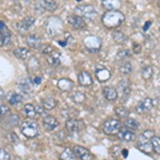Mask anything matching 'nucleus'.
<instances>
[{"instance_id": "412c9836", "label": "nucleus", "mask_w": 160, "mask_h": 160, "mask_svg": "<svg viewBox=\"0 0 160 160\" xmlns=\"http://www.w3.org/2000/svg\"><path fill=\"white\" fill-rule=\"evenodd\" d=\"M102 93H104L105 98L109 100V102H113V100L118 98V91L113 87H106Z\"/></svg>"}, {"instance_id": "c9c22d12", "label": "nucleus", "mask_w": 160, "mask_h": 160, "mask_svg": "<svg viewBox=\"0 0 160 160\" xmlns=\"http://www.w3.org/2000/svg\"><path fill=\"white\" fill-rule=\"evenodd\" d=\"M126 126H127L128 129H138L140 124L138 123V121H136L135 118H127L126 120Z\"/></svg>"}, {"instance_id": "f704fd0d", "label": "nucleus", "mask_w": 160, "mask_h": 160, "mask_svg": "<svg viewBox=\"0 0 160 160\" xmlns=\"http://www.w3.org/2000/svg\"><path fill=\"white\" fill-rule=\"evenodd\" d=\"M153 74H154V71L152 66H145V68L142 69V77L146 80L151 79L152 77H153Z\"/></svg>"}, {"instance_id": "79ce46f5", "label": "nucleus", "mask_w": 160, "mask_h": 160, "mask_svg": "<svg viewBox=\"0 0 160 160\" xmlns=\"http://www.w3.org/2000/svg\"><path fill=\"white\" fill-rule=\"evenodd\" d=\"M73 98L76 102H82L84 100V95L82 94V93H76Z\"/></svg>"}, {"instance_id": "473e14b6", "label": "nucleus", "mask_w": 160, "mask_h": 160, "mask_svg": "<svg viewBox=\"0 0 160 160\" xmlns=\"http://www.w3.org/2000/svg\"><path fill=\"white\" fill-rule=\"evenodd\" d=\"M43 6H44V9L47 10V11H50V12L56 11L57 8H58L57 2L56 1H51V0H46V1H43Z\"/></svg>"}, {"instance_id": "c756f323", "label": "nucleus", "mask_w": 160, "mask_h": 160, "mask_svg": "<svg viewBox=\"0 0 160 160\" xmlns=\"http://www.w3.org/2000/svg\"><path fill=\"white\" fill-rule=\"evenodd\" d=\"M8 100H9V102L11 105H17L22 102V95L17 94V93H11V94H9Z\"/></svg>"}, {"instance_id": "1a4fd4ad", "label": "nucleus", "mask_w": 160, "mask_h": 160, "mask_svg": "<svg viewBox=\"0 0 160 160\" xmlns=\"http://www.w3.org/2000/svg\"><path fill=\"white\" fill-rule=\"evenodd\" d=\"M33 81L30 78H22L18 82V89L19 91L24 94H30L33 91Z\"/></svg>"}, {"instance_id": "2eb2a0df", "label": "nucleus", "mask_w": 160, "mask_h": 160, "mask_svg": "<svg viewBox=\"0 0 160 160\" xmlns=\"http://www.w3.org/2000/svg\"><path fill=\"white\" fill-rule=\"evenodd\" d=\"M26 43L31 48L38 49L42 46V38L38 37V34H31L29 37L26 38Z\"/></svg>"}, {"instance_id": "4468645a", "label": "nucleus", "mask_w": 160, "mask_h": 160, "mask_svg": "<svg viewBox=\"0 0 160 160\" xmlns=\"http://www.w3.org/2000/svg\"><path fill=\"white\" fill-rule=\"evenodd\" d=\"M153 100H152L151 98H144L143 100H141L140 102H139L138 105H137V112L139 113H145L148 112V111H149L153 108Z\"/></svg>"}, {"instance_id": "b1692460", "label": "nucleus", "mask_w": 160, "mask_h": 160, "mask_svg": "<svg viewBox=\"0 0 160 160\" xmlns=\"http://www.w3.org/2000/svg\"><path fill=\"white\" fill-rule=\"evenodd\" d=\"M47 62L50 64L51 66H57L60 64L61 62V55L58 51H52L50 55L47 56Z\"/></svg>"}, {"instance_id": "7c9ffc66", "label": "nucleus", "mask_w": 160, "mask_h": 160, "mask_svg": "<svg viewBox=\"0 0 160 160\" xmlns=\"http://www.w3.org/2000/svg\"><path fill=\"white\" fill-rule=\"evenodd\" d=\"M114 112L117 114V117H118L120 118H127L129 115V110L125 107H117L114 109Z\"/></svg>"}, {"instance_id": "f8f14e48", "label": "nucleus", "mask_w": 160, "mask_h": 160, "mask_svg": "<svg viewBox=\"0 0 160 160\" xmlns=\"http://www.w3.org/2000/svg\"><path fill=\"white\" fill-rule=\"evenodd\" d=\"M138 148L143 152V153H146V154L151 153V152L153 151L152 145H151V139H148V138H146V137H144L143 135H141L139 137Z\"/></svg>"}, {"instance_id": "58836bf2", "label": "nucleus", "mask_w": 160, "mask_h": 160, "mask_svg": "<svg viewBox=\"0 0 160 160\" xmlns=\"http://www.w3.org/2000/svg\"><path fill=\"white\" fill-rule=\"evenodd\" d=\"M0 160H12L11 159V155L8 153L7 151L0 148Z\"/></svg>"}, {"instance_id": "ea45409f", "label": "nucleus", "mask_w": 160, "mask_h": 160, "mask_svg": "<svg viewBox=\"0 0 160 160\" xmlns=\"http://www.w3.org/2000/svg\"><path fill=\"white\" fill-rule=\"evenodd\" d=\"M10 112V108L6 105H0V117L7 115Z\"/></svg>"}, {"instance_id": "6ab92c4d", "label": "nucleus", "mask_w": 160, "mask_h": 160, "mask_svg": "<svg viewBox=\"0 0 160 160\" xmlns=\"http://www.w3.org/2000/svg\"><path fill=\"white\" fill-rule=\"evenodd\" d=\"M95 76H96V78L99 82H106L109 80L111 73L109 69H107L106 68H99L95 69Z\"/></svg>"}, {"instance_id": "a878e982", "label": "nucleus", "mask_w": 160, "mask_h": 160, "mask_svg": "<svg viewBox=\"0 0 160 160\" xmlns=\"http://www.w3.org/2000/svg\"><path fill=\"white\" fill-rule=\"evenodd\" d=\"M14 55L16 56V58L20 59V60H27L30 56V51L28 50L27 48L19 47L14 50Z\"/></svg>"}, {"instance_id": "a19ab883", "label": "nucleus", "mask_w": 160, "mask_h": 160, "mask_svg": "<svg viewBox=\"0 0 160 160\" xmlns=\"http://www.w3.org/2000/svg\"><path fill=\"white\" fill-rule=\"evenodd\" d=\"M52 51H55V49H53V47H51L50 45H46L45 47L43 48V50H42V53L43 55H46V56H48V55H50Z\"/></svg>"}, {"instance_id": "dca6fc26", "label": "nucleus", "mask_w": 160, "mask_h": 160, "mask_svg": "<svg viewBox=\"0 0 160 160\" xmlns=\"http://www.w3.org/2000/svg\"><path fill=\"white\" fill-rule=\"evenodd\" d=\"M43 126L47 131H50V130H53L55 128H57L59 126V122L56 118L53 117H45L43 118Z\"/></svg>"}, {"instance_id": "72a5a7b5", "label": "nucleus", "mask_w": 160, "mask_h": 160, "mask_svg": "<svg viewBox=\"0 0 160 160\" xmlns=\"http://www.w3.org/2000/svg\"><path fill=\"white\" fill-rule=\"evenodd\" d=\"M131 71H132V65H131L130 62H125V63H123L122 65L120 66V72L124 75L130 74Z\"/></svg>"}, {"instance_id": "8fccbe9b", "label": "nucleus", "mask_w": 160, "mask_h": 160, "mask_svg": "<svg viewBox=\"0 0 160 160\" xmlns=\"http://www.w3.org/2000/svg\"><path fill=\"white\" fill-rule=\"evenodd\" d=\"M151 24H152V22H148V24H145V27H144V30L148 29V26H149V25H151Z\"/></svg>"}, {"instance_id": "de8ad7c7", "label": "nucleus", "mask_w": 160, "mask_h": 160, "mask_svg": "<svg viewBox=\"0 0 160 160\" xmlns=\"http://www.w3.org/2000/svg\"><path fill=\"white\" fill-rule=\"evenodd\" d=\"M122 153H123V156L124 157H127V154H128L127 149H122Z\"/></svg>"}, {"instance_id": "0eeeda50", "label": "nucleus", "mask_w": 160, "mask_h": 160, "mask_svg": "<svg viewBox=\"0 0 160 160\" xmlns=\"http://www.w3.org/2000/svg\"><path fill=\"white\" fill-rule=\"evenodd\" d=\"M84 128V124L82 121L75 120V118H68L66 121V129H68L71 133L79 132Z\"/></svg>"}, {"instance_id": "f257e3e1", "label": "nucleus", "mask_w": 160, "mask_h": 160, "mask_svg": "<svg viewBox=\"0 0 160 160\" xmlns=\"http://www.w3.org/2000/svg\"><path fill=\"white\" fill-rule=\"evenodd\" d=\"M124 19H125V16L118 10H117V11H108L102 16V24L107 28H115L122 24Z\"/></svg>"}, {"instance_id": "aec40b11", "label": "nucleus", "mask_w": 160, "mask_h": 160, "mask_svg": "<svg viewBox=\"0 0 160 160\" xmlns=\"http://www.w3.org/2000/svg\"><path fill=\"white\" fill-rule=\"evenodd\" d=\"M118 90H120L122 96H124V98H127L130 94V83L128 80L124 79L122 81L118 82Z\"/></svg>"}, {"instance_id": "e433bc0d", "label": "nucleus", "mask_w": 160, "mask_h": 160, "mask_svg": "<svg viewBox=\"0 0 160 160\" xmlns=\"http://www.w3.org/2000/svg\"><path fill=\"white\" fill-rule=\"evenodd\" d=\"M19 121H20V118L16 114H11L7 118V123L9 124L10 126H17L19 124Z\"/></svg>"}, {"instance_id": "39448f33", "label": "nucleus", "mask_w": 160, "mask_h": 160, "mask_svg": "<svg viewBox=\"0 0 160 160\" xmlns=\"http://www.w3.org/2000/svg\"><path fill=\"white\" fill-rule=\"evenodd\" d=\"M45 27L50 35H57L62 30V22L58 17H49L46 22Z\"/></svg>"}, {"instance_id": "a211bd4d", "label": "nucleus", "mask_w": 160, "mask_h": 160, "mask_svg": "<svg viewBox=\"0 0 160 160\" xmlns=\"http://www.w3.org/2000/svg\"><path fill=\"white\" fill-rule=\"evenodd\" d=\"M78 82L80 86L82 87H89L91 86L93 83V79H92V76L89 72H81L79 75H78Z\"/></svg>"}, {"instance_id": "5701e85b", "label": "nucleus", "mask_w": 160, "mask_h": 160, "mask_svg": "<svg viewBox=\"0 0 160 160\" xmlns=\"http://www.w3.org/2000/svg\"><path fill=\"white\" fill-rule=\"evenodd\" d=\"M102 4L104 6L106 9H108L109 11H117L118 9H120L122 7V2L118 1V0H106V1H102Z\"/></svg>"}, {"instance_id": "4be33fe9", "label": "nucleus", "mask_w": 160, "mask_h": 160, "mask_svg": "<svg viewBox=\"0 0 160 160\" xmlns=\"http://www.w3.org/2000/svg\"><path fill=\"white\" fill-rule=\"evenodd\" d=\"M58 87L62 91L68 92L74 88V82L68 78H62L58 81Z\"/></svg>"}, {"instance_id": "c85d7f7f", "label": "nucleus", "mask_w": 160, "mask_h": 160, "mask_svg": "<svg viewBox=\"0 0 160 160\" xmlns=\"http://www.w3.org/2000/svg\"><path fill=\"white\" fill-rule=\"evenodd\" d=\"M42 104H43V107L45 108V109L51 110L57 106V100L55 98H52V97H47V98L43 99Z\"/></svg>"}, {"instance_id": "20e7f679", "label": "nucleus", "mask_w": 160, "mask_h": 160, "mask_svg": "<svg viewBox=\"0 0 160 160\" xmlns=\"http://www.w3.org/2000/svg\"><path fill=\"white\" fill-rule=\"evenodd\" d=\"M121 126H122V124L117 118H109L102 125V131L106 135H114V133L118 132V130L121 129Z\"/></svg>"}, {"instance_id": "2f4dec72", "label": "nucleus", "mask_w": 160, "mask_h": 160, "mask_svg": "<svg viewBox=\"0 0 160 160\" xmlns=\"http://www.w3.org/2000/svg\"><path fill=\"white\" fill-rule=\"evenodd\" d=\"M151 145H152V148L155 151L156 154H160V140L158 137L154 136L151 138Z\"/></svg>"}, {"instance_id": "a18cd8bd", "label": "nucleus", "mask_w": 160, "mask_h": 160, "mask_svg": "<svg viewBox=\"0 0 160 160\" xmlns=\"http://www.w3.org/2000/svg\"><path fill=\"white\" fill-rule=\"evenodd\" d=\"M132 50H133V52H135V53H140L141 52V46L139 45V44L135 43L132 45Z\"/></svg>"}, {"instance_id": "ddd939ff", "label": "nucleus", "mask_w": 160, "mask_h": 160, "mask_svg": "<svg viewBox=\"0 0 160 160\" xmlns=\"http://www.w3.org/2000/svg\"><path fill=\"white\" fill-rule=\"evenodd\" d=\"M74 153L76 155L77 158H79L80 160H92V154L88 151L87 148H82V146H75L74 148Z\"/></svg>"}, {"instance_id": "9d476101", "label": "nucleus", "mask_w": 160, "mask_h": 160, "mask_svg": "<svg viewBox=\"0 0 160 160\" xmlns=\"http://www.w3.org/2000/svg\"><path fill=\"white\" fill-rule=\"evenodd\" d=\"M35 22V18L32 16H29V17H26L22 20H20L19 22L16 24V28L17 30L20 31V32H27L28 30L34 25Z\"/></svg>"}, {"instance_id": "37998d69", "label": "nucleus", "mask_w": 160, "mask_h": 160, "mask_svg": "<svg viewBox=\"0 0 160 160\" xmlns=\"http://www.w3.org/2000/svg\"><path fill=\"white\" fill-rule=\"evenodd\" d=\"M121 154H122V148L118 145L114 146V148H112V156L114 155V157H118V156H120Z\"/></svg>"}, {"instance_id": "6e6552de", "label": "nucleus", "mask_w": 160, "mask_h": 160, "mask_svg": "<svg viewBox=\"0 0 160 160\" xmlns=\"http://www.w3.org/2000/svg\"><path fill=\"white\" fill-rule=\"evenodd\" d=\"M118 137L120 140L125 141V142H130L136 140L137 136L132 130L128 129L127 127H122L118 132Z\"/></svg>"}, {"instance_id": "c03bdc74", "label": "nucleus", "mask_w": 160, "mask_h": 160, "mask_svg": "<svg viewBox=\"0 0 160 160\" xmlns=\"http://www.w3.org/2000/svg\"><path fill=\"white\" fill-rule=\"evenodd\" d=\"M44 6H43V1L42 2H38L37 4H35V11H38V13H42L44 11Z\"/></svg>"}, {"instance_id": "393cba45", "label": "nucleus", "mask_w": 160, "mask_h": 160, "mask_svg": "<svg viewBox=\"0 0 160 160\" xmlns=\"http://www.w3.org/2000/svg\"><path fill=\"white\" fill-rule=\"evenodd\" d=\"M24 113L26 115H27L28 118H38V113H37V110H35V106L31 105V104H27L25 105L24 107Z\"/></svg>"}, {"instance_id": "09e8293b", "label": "nucleus", "mask_w": 160, "mask_h": 160, "mask_svg": "<svg viewBox=\"0 0 160 160\" xmlns=\"http://www.w3.org/2000/svg\"><path fill=\"white\" fill-rule=\"evenodd\" d=\"M3 95H4V92H3V90H2L1 88H0V99H1L2 97H3Z\"/></svg>"}, {"instance_id": "9b49d317", "label": "nucleus", "mask_w": 160, "mask_h": 160, "mask_svg": "<svg viewBox=\"0 0 160 160\" xmlns=\"http://www.w3.org/2000/svg\"><path fill=\"white\" fill-rule=\"evenodd\" d=\"M11 32L6 27V25L2 22H0V46L7 45L11 41Z\"/></svg>"}, {"instance_id": "49530a36", "label": "nucleus", "mask_w": 160, "mask_h": 160, "mask_svg": "<svg viewBox=\"0 0 160 160\" xmlns=\"http://www.w3.org/2000/svg\"><path fill=\"white\" fill-rule=\"evenodd\" d=\"M41 81H42V79H41L40 77H37V78L34 79V83H37V84H40Z\"/></svg>"}, {"instance_id": "f03ea898", "label": "nucleus", "mask_w": 160, "mask_h": 160, "mask_svg": "<svg viewBox=\"0 0 160 160\" xmlns=\"http://www.w3.org/2000/svg\"><path fill=\"white\" fill-rule=\"evenodd\" d=\"M20 131L26 138L28 139H33L38 135L40 131V127L38 124L33 120H26L22 123L20 126Z\"/></svg>"}, {"instance_id": "7ed1b4c3", "label": "nucleus", "mask_w": 160, "mask_h": 160, "mask_svg": "<svg viewBox=\"0 0 160 160\" xmlns=\"http://www.w3.org/2000/svg\"><path fill=\"white\" fill-rule=\"evenodd\" d=\"M76 15L81 17L82 19H87L89 22H93L97 17V12L95 8L91 4H81L76 8Z\"/></svg>"}, {"instance_id": "f3484780", "label": "nucleus", "mask_w": 160, "mask_h": 160, "mask_svg": "<svg viewBox=\"0 0 160 160\" xmlns=\"http://www.w3.org/2000/svg\"><path fill=\"white\" fill-rule=\"evenodd\" d=\"M68 22L71 24V26H73L75 29H82V28L86 27V22L76 14L69 15Z\"/></svg>"}, {"instance_id": "4c0bfd02", "label": "nucleus", "mask_w": 160, "mask_h": 160, "mask_svg": "<svg viewBox=\"0 0 160 160\" xmlns=\"http://www.w3.org/2000/svg\"><path fill=\"white\" fill-rule=\"evenodd\" d=\"M129 56H130V51L129 50H127V49L121 50V51H118V52L117 57H115V60H117V61H123V60H125V59H127Z\"/></svg>"}, {"instance_id": "cd10ccee", "label": "nucleus", "mask_w": 160, "mask_h": 160, "mask_svg": "<svg viewBox=\"0 0 160 160\" xmlns=\"http://www.w3.org/2000/svg\"><path fill=\"white\" fill-rule=\"evenodd\" d=\"M111 35H112V38L114 40V42L118 43V44H122V43H124V42H126V41H127V37L124 34L122 31L114 30Z\"/></svg>"}, {"instance_id": "bb28decb", "label": "nucleus", "mask_w": 160, "mask_h": 160, "mask_svg": "<svg viewBox=\"0 0 160 160\" xmlns=\"http://www.w3.org/2000/svg\"><path fill=\"white\" fill-rule=\"evenodd\" d=\"M60 159L61 160H77V157L75 155L73 149H71L69 148H66L60 155Z\"/></svg>"}, {"instance_id": "423d86ee", "label": "nucleus", "mask_w": 160, "mask_h": 160, "mask_svg": "<svg viewBox=\"0 0 160 160\" xmlns=\"http://www.w3.org/2000/svg\"><path fill=\"white\" fill-rule=\"evenodd\" d=\"M84 45L88 48V50H90L91 52H96L100 49L102 41L96 35H90L84 38Z\"/></svg>"}]
</instances>
